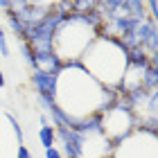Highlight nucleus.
<instances>
[{
    "instance_id": "f257e3e1",
    "label": "nucleus",
    "mask_w": 158,
    "mask_h": 158,
    "mask_svg": "<svg viewBox=\"0 0 158 158\" xmlns=\"http://www.w3.org/2000/svg\"><path fill=\"white\" fill-rule=\"evenodd\" d=\"M115 99H118V90L106 88L99 81H95L79 66V61H68L59 70L54 102L70 118L77 120L90 115V113H104L115 104Z\"/></svg>"
},
{
    "instance_id": "f03ea898",
    "label": "nucleus",
    "mask_w": 158,
    "mask_h": 158,
    "mask_svg": "<svg viewBox=\"0 0 158 158\" xmlns=\"http://www.w3.org/2000/svg\"><path fill=\"white\" fill-rule=\"evenodd\" d=\"M79 66L102 86L118 88L127 70V50L118 43V39L97 34L79 56Z\"/></svg>"
},
{
    "instance_id": "7ed1b4c3",
    "label": "nucleus",
    "mask_w": 158,
    "mask_h": 158,
    "mask_svg": "<svg viewBox=\"0 0 158 158\" xmlns=\"http://www.w3.org/2000/svg\"><path fill=\"white\" fill-rule=\"evenodd\" d=\"M95 36H97V32L86 23L84 14L73 11L63 18V23L59 25V30L54 34V41H52L54 54L63 63L79 61V56L84 54V50L90 45V41Z\"/></svg>"
},
{
    "instance_id": "20e7f679",
    "label": "nucleus",
    "mask_w": 158,
    "mask_h": 158,
    "mask_svg": "<svg viewBox=\"0 0 158 158\" xmlns=\"http://www.w3.org/2000/svg\"><path fill=\"white\" fill-rule=\"evenodd\" d=\"M66 14H61L59 9H52L50 14L43 16V20H39L36 25L32 27V32L27 34V45H30L36 54H48V52H54L52 48V41H54V34L59 30V25L63 23Z\"/></svg>"
},
{
    "instance_id": "39448f33",
    "label": "nucleus",
    "mask_w": 158,
    "mask_h": 158,
    "mask_svg": "<svg viewBox=\"0 0 158 158\" xmlns=\"http://www.w3.org/2000/svg\"><path fill=\"white\" fill-rule=\"evenodd\" d=\"M133 129H135V118H133V113L129 111L127 106L115 102L111 109H106L102 113V133L113 142V145L120 142L122 138H127Z\"/></svg>"
},
{
    "instance_id": "423d86ee",
    "label": "nucleus",
    "mask_w": 158,
    "mask_h": 158,
    "mask_svg": "<svg viewBox=\"0 0 158 158\" xmlns=\"http://www.w3.org/2000/svg\"><path fill=\"white\" fill-rule=\"evenodd\" d=\"M56 79L59 73H43V70H32L30 81L36 90V97H45V99H54L56 93Z\"/></svg>"
},
{
    "instance_id": "0eeeda50",
    "label": "nucleus",
    "mask_w": 158,
    "mask_h": 158,
    "mask_svg": "<svg viewBox=\"0 0 158 158\" xmlns=\"http://www.w3.org/2000/svg\"><path fill=\"white\" fill-rule=\"evenodd\" d=\"M61 68H63V61H61L54 52H48V54H36V52H34V66H32V70H43V73H59Z\"/></svg>"
},
{
    "instance_id": "6e6552de",
    "label": "nucleus",
    "mask_w": 158,
    "mask_h": 158,
    "mask_svg": "<svg viewBox=\"0 0 158 158\" xmlns=\"http://www.w3.org/2000/svg\"><path fill=\"white\" fill-rule=\"evenodd\" d=\"M120 16H131V18H138V20L152 18L145 0H124V5L120 9Z\"/></svg>"
},
{
    "instance_id": "1a4fd4ad",
    "label": "nucleus",
    "mask_w": 158,
    "mask_h": 158,
    "mask_svg": "<svg viewBox=\"0 0 158 158\" xmlns=\"http://www.w3.org/2000/svg\"><path fill=\"white\" fill-rule=\"evenodd\" d=\"M142 88L145 90H156L158 88V59H154L142 70Z\"/></svg>"
},
{
    "instance_id": "9d476101",
    "label": "nucleus",
    "mask_w": 158,
    "mask_h": 158,
    "mask_svg": "<svg viewBox=\"0 0 158 158\" xmlns=\"http://www.w3.org/2000/svg\"><path fill=\"white\" fill-rule=\"evenodd\" d=\"M39 140H41V145L43 147H54L56 145V131H54V127L52 124H43L39 129Z\"/></svg>"
},
{
    "instance_id": "9b49d317",
    "label": "nucleus",
    "mask_w": 158,
    "mask_h": 158,
    "mask_svg": "<svg viewBox=\"0 0 158 158\" xmlns=\"http://www.w3.org/2000/svg\"><path fill=\"white\" fill-rule=\"evenodd\" d=\"M5 16H7V25H9V30H11L14 34H16V36H18L20 41H25V39H27L25 27H23V23H20V20L16 18V14H14V11H7Z\"/></svg>"
},
{
    "instance_id": "f8f14e48",
    "label": "nucleus",
    "mask_w": 158,
    "mask_h": 158,
    "mask_svg": "<svg viewBox=\"0 0 158 158\" xmlns=\"http://www.w3.org/2000/svg\"><path fill=\"white\" fill-rule=\"evenodd\" d=\"M5 118H7V122L11 124V129H14V133H16V140H18V145H23L25 142V133H23V127H20V122L14 118V113H5Z\"/></svg>"
},
{
    "instance_id": "ddd939ff",
    "label": "nucleus",
    "mask_w": 158,
    "mask_h": 158,
    "mask_svg": "<svg viewBox=\"0 0 158 158\" xmlns=\"http://www.w3.org/2000/svg\"><path fill=\"white\" fill-rule=\"evenodd\" d=\"M20 54H23V59H25V63H27V66H34V50L30 48V45H27V43L25 41H20Z\"/></svg>"
},
{
    "instance_id": "4468645a",
    "label": "nucleus",
    "mask_w": 158,
    "mask_h": 158,
    "mask_svg": "<svg viewBox=\"0 0 158 158\" xmlns=\"http://www.w3.org/2000/svg\"><path fill=\"white\" fill-rule=\"evenodd\" d=\"M11 50H9V43H7V36H5V30L0 25V56H9Z\"/></svg>"
},
{
    "instance_id": "2eb2a0df",
    "label": "nucleus",
    "mask_w": 158,
    "mask_h": 158,
    "mask_svg": "<svg viewBox=\"0 0 158 158\" xmlns=\"http://www.w3.org/2000/svg\"><path fill=\"white\" fill-rule=\"evenodd\" d=\"M45 158H63V154H61L59 147H48L45 149Z\"/></svg>"
},
{
    "instance_id": "dca6fc26",
    "label": "nucleus",
    "mask_w": 158,
    "mask_h": 158,
    "mask_svg": "<svg viewBox=\"0 0 158 158\" xmlns=\"http://www.w3.org/2000/svg\"><path fill=\"white\" fill-rule=\"evenodd\" d=\"M16 158H34V156H32V152H30V149L25 147V142H23V145H18V152H16Z\"/></svg>"
},
{
    "instance_id": "f3484780",
    "label": "nucleus",
    "mask_w": 158,
    "mask_h": 158,
    "mask_svg": "<svg viewBox=\"0 0 158 158\" xmlns=\"http://www.w3.org/2000/svg\"><path fill=\"white\" fill-rule=\"evenodd\" d=\"M147 2V9H149V16H152L156 20V14H158V5H156V0H145Z\"/></svg>"
},
{
    "instance_id": "a211bd4d",
    "label": "nucleus",
    "mask_w": 158,
    "mask_h": 158,
    "mask_svg": "<svg viewBox=\"0 0 158 158\" xmlns=\"http://www.w3.org/2000/svg\"><path fill=\"white\" fill-rule=\"evenodd\" d=\"M0 88H5V73H2V68H0Z\"/></svg>"
}]
</instances>
